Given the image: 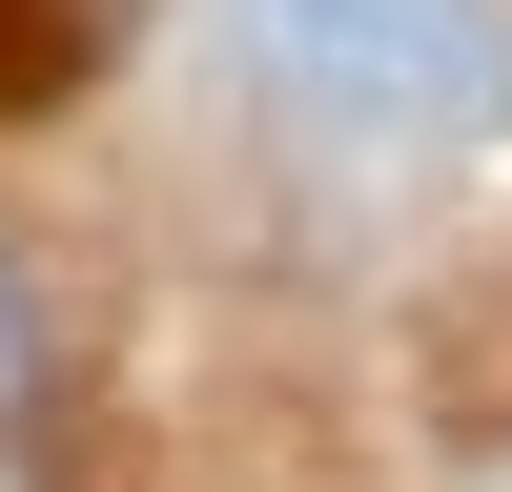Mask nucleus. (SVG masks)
<instances>
[{"instance_id":"1","label":"nucleus","mask_w":512,"mask_h":492,"mask_svg":"<svg viewBox=\"0 0 512 492\" xmlns=\"http://www.w3.org/2000/svg\"><path fill=\"white\" fill-rule=\"evenodd\" d=\"M246 62L328 144H492L512 123V0H246Z\"/></svg>"},{"instance_id":"2","label":"nucleus","mask_w":512,"mask_h":492,"mask_svg":"<svg viewBox=\"0 0 512 492\" xmlns=\"http://www.w3.org/2000/svg\"><path fill=\"white\" fill-rule=\"evenodd\" d=\"M41 410V287H21V246H0V431Z\"/></svg>"}]
</instances>
